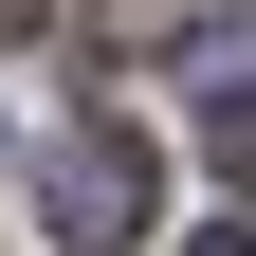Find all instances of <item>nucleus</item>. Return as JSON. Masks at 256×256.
Segmentation results:
<instances>
[{
	"label": "nucleus",
	"mask_w": 256,
	"mask_h": 256,
	"mask_svg": "<svg viewBox=\"0 0 256 256\" xmlns=\"http://www.w3.org/2000/svg\"><path fill=\"white\" fill-rule=\"evenodd\" d=\"M37 202H55V238H74V256H128V238H146V202H165V165H146L128 128H55V146H37Z\"/></svg>",
	"instance_id": "f257e3e1"
},
{
	"label": "nucleus",
	"mask_w": 256,
	"mask_h": 256,
	"mask_svg": "<svg viewBox=\"0 0 256 256\" xmlns=\"http://www.w3.org/2000/svg\"><path fill=\"white\" fill-rule=\"evenodd\" d=\"M183 92H202V110L256 92V18H183Z\"/></svg>",
	"instance_id": "f03ea898"
},
{
	"label": "nucleus",
	"mask_w": 256,
	"mask_h": 256,
	"mask_svg": "<svg viewBox=\"0 0 256 256\" xmlns=\"http://www.w3.org/2000/svg\"><path fill=\"white\" fill-rule=\"evenodd\" d=\"M220 165H238V183H256V92H220Z\"/></svg>",
	"instance_id": "7ed1b4c3"
},
{
	"label": "nucleus",
	"mask_w": 256,
	"mask_h": 256,
	"mask_svg": "<svg viewBox=\"0 0 256 256\" xmlns=\"http://www.w3.org/2000/svg\"><path fill=\"white\" fill-rule=\"evenodd\" d=\"M183 256H256V238H183Z\"/></svg>",
	"instance_id": "20e7f679"
},
{
	"label": "nucleus",
	"mask_w": 256,
	"mask_h": 256,
	"mask_svg": "<svg viewBox=\"0 0 256 256\" xmlns=\"http://www.w3.org/2000/svg\"><path fill=\"white\" fill-rule=\"evenodd\" d=\"M0 18H18V0H0Z\"/></svg>",
	"instance_id": "39448f33"
}]
</instances>
